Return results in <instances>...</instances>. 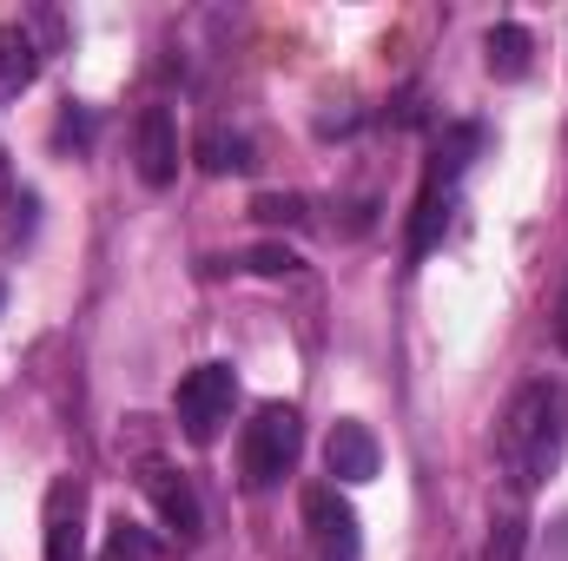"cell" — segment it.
Here are the masks:
<instances>
[{
    "instance_id": "1",
    "label": "cell",
    "mask_w": 568,
    "mask_h": 561,
    "mask_svg": "<svg viewBox=\"0 0 568 561\" xmlns=\"http://www.w3.org/2000/svg\"><path fill=\"white\" fill-rule=\"evenodd\" d=\"M568 456V384L562 377H529L516 384L509 410L496 422V462H503V482L509 496H536Z\"/></svg>"
},
{
    "instance_id": "2",
    "label": "cell",
    "mask_w": 568,
    "mask_h": 561,
    "mask_svg": "<svg viewBox=\"0 0 568 561\" xmlns=\"http://www.w3.org/2000/svg\"><path fill=\"white\" fill-rule=\"evenodd\" d=\"M297 442H304V417L291 404H258V417L245 422L239 436V476L245 489H278L297 462Z\"/></svg>"
},
{
    "instance_id": "3",
    "label": "cell",
    "mask_w": 568,
    "mask_h": 561,
    "mask_svg": "<svg viewBox=\"0 0 568 561\" xmlns=\"http://www.w3.org/2000/svg\"><path fill=\"white\" fill-rule=\"evenodd\" d=\"M232 410H239V370H232V364H199V370H185L179 390H172V417L185 429V442H199V449L225 436Z\"/></svg>"
},
{
    "instance_id": "4",
    "label": "cell",
    "mask_w": 568,
    "mask_h": 561,
    "mask_svg": "<svg viewBox=\"0 0 568 561\" xmlns=\"http://www.w3.org/2000/svg\"><path fill=\"white\" fill-rule=\"evenodd\" d=\"M304 522H311V555L317 561H364V536H357V509L324 482L304 489Z\"/></svg>"
},
{
    "instance_id": "5",
    "label": "cell",
    "mask_w": 568,
    "mask_h": 561,
    "mask_svg": "<svg viewBox=\"0 0 568 561\" xmlns=\"http://www.w3.org/2000/svg\"><path fill=\"white\" fill-rule=\"evenodd\" d=\"M40 542H47V561H87V482L80 476H60L47 489Z\"/></svg>"
},
{
    "instance_id": "6",
    "label": "cell",
    "mask_w": 568,
    "mask_h": 561,
    "mask_svg": "<svg viewBox=\"0 0 568 561\" xmlns=\"http://www.w3.org/2000/svg\"><path fill=\"white\" fill-rule=\"evenodd\" d=\"M140 489L152 496V509H159V522L179 536V542H192L199 529H205V509H199V489L179 476V469H165V462H145L140 469Z\"/></svg>"
},
{
    "instance_id": "7",
    "label": "cell",
    "mask_w": 568,
    "mask_h": 561,
    "mask_svg": "<svg viewBox=\"0 0 568 561\" xmlns=\"http://www.w3.org/2000/svg\"><path fill=\"white\" fill-rule=\"evenodd\" d=\"M133 165L152 192H165L179 178V120L165 106H145L140 126H133Z\"/></svg>"
},
{
    "instance_id": "8",
    "label": "cell",
    "mask_w": 568,
    "mask_h": 561,
    "mask_svg": "<svg viewBox=\"0 0 568 561\" xmlns=\"http://www.w3.org/2000/svg\"><path fill=\"white\" fill-rule=\"evenodd\" d=\"M324 469H331L344 489H357V482H377L384 449H377V436H371L364 422H337V429H331V442H324Z\"/></svg>"
},
{
    "instance_id": "9",
    "label": "cell",
    "mask_w": 568,
    "mask_h": 561,
    "mask_svg": "<svg viewBox=\"0 0 568 561\" xmlns=\"http://www.w3.org/2000/svg\"><path fill=\"white\" fill-rule=\"evenodd\" d=\"M33 80H40V47H33V33L20 20H7L0 27V106L20 100Z\"/></svg>"
},
{
    "instance_id": "10",
    "label": "cell",
    "mask_w": 568,
    "mask_h": 561,
    "mask_svg": "<svg viewBox=\"0 0 568 561\" xmlns=\"http://www.w3.org/2000/svg\"><path fill=\"white\" fill-rule=\"evenodd\" d=\"M529 60H536V40H529V27H516V20H496V27L483 33V67H489L496 80H523V73H529Z\"/></svg>"
},
{
    "instance_id": "11",
    "label": "cell",
    "mask_w": 568,
    "mask_h": 561,
    "mask_svg": "<svg viewBox=\"0 0 568 561\" xmlns=\"http://www.w3.org/2000/svg\"><path fill=\"white\" fill-rule=\"evenodd\" d=\"M192 159H199V172H212V178H232V172H252L258 165V152L245 133H225V126H205L199 145H192Z\"/></svg>"
},
{
    "instance_id": "12",
    "label": "cell",
    "mask_w": 568,
    "mask_h": 561,
    "mask_svg": "<svg viewBox=\"0 0 568 561\" xmlns=\"http://www.w3.org/2000/svg\"><path fill=\"white\" fill-rule=\"evenodd\" d=\"M443 225H449V185L429 178L424 198H417V218H410V258H429V252H436Z\"/></svg>"
},
{
    "instance_id": "13",
    "label": "cell",
    "mask_w": 568,
    "mask_h": 561,
    "mask_svg": "<svg viewBox=\"0 0 568 561\" xmlns=\"http://www.w3.org/2000/svg\"><path fill=\"white\" fill-rule=\"evenodd\" d=\"M476 145H483V126H449V133L436 140V165H429V178L456 192V178L469 172V159H476Z\"/></svg>"
},
{
    "instance_id": "14",
    "label": "cell",
    "mask_w": 568,
    "mask_h": 561,
    "mask_svg": "<svg viewBox=\"0 0 568 561\" xmlns=\"http://www.w3.org/2000/svg\"><path fill=\"white\" fill-rule=\"evenodd\" d=\"M252 218L272 225V232H304L311 225V198L304 192H258L252 198Z\"/></svg>"
},
{
    "instance_id": "15",
    "label": "cell",
    "mask_w": 568,
    "mask_h": 561,
    "mask_svg": "<svg viewBox=\"0 0 568 561\" xmlns=\"http://www.w3.org/2000/svg\"><path fill=\"white\" fill-rule=\"evenodd\" d=\"M100 561H159V542L145 536L140 522H126V516H120V522L106 529V549H100Z\"/></svg>"
},
{
    "instance_id": "16",
    "label": "cell",
    "mask_w": 568,
    "mask_h": 561,
    "mask_svg": "<svg viewBox=\"0 0 568 561\" xmlns=\"http://www.w3.org/2000/svg\"><path fill=\"white\" fill-rule=\"evenodd\" d=\"M523 542H529V522H523V509H509V516H496V529L483 542V561H523Z\"/></svg>"
},
{
    "instance_id": "17",
    "label": "cell",
    "mask_w": 568,
    "mask_h": 561,
    "mask_svg": "<svg viewBox=\"0 0 568 561\" xmlns=\"http://www.w3.org/2000/svg\"><path fill=\"white\" fill-rule=\"evenodd\" d=\"M239 265L258 272V278H297V272H304V258H297L291 245H258V252H245Z\"/></svg>"
},
{
    "instance_id": "18",
    "label": "cell",
    "mask_w": 568,
    "mask_h": 561,
    "mask_svg": "<svg viewBox=\"0 0 568 561\" xmlns=\"http://www.w3.org/2000/svg\"><path fill=\"white\" fill-rule=\"evenodd\" d=\"M87 145V113H67V120H60V145Z\"/></svg>"
},
{
    "instance_id": "19",
    "label": "cell",
    "mask_w": 568,
    "mask_h": 561,
    "mask_svg": "<svg viewBox=\"0 0 568 561\" xmlns=\"http://www.w3.org/2000/svg\"><path fill=\"white\" fill-rule=\"evenodd\" d=\"M556 344L568 350V290H562V304H556Z\"/></svg>"
},
{
    "instance_id": "20",
    "label": "cell",
    "mask_w": 568,
    "mask_h": 561,
    "mask_svg": "<svg viewBox=\"0 0 568 561\" xmlns=\"http://www.w3.org/2000/svg\"><path fill=\"white\" fill-rule=\"evenodd\" d=\"M7 192H13V159L0 152V198H7Z\"/></svg>"
},
{
    "instance_id": "21",
    "label": "cell",
    "mask_w": 568,
    "mask_h": 561,
    "mask_svg": "<svg viewBox=\"0 0 568 561\" xmlns=\"http://www.w3.org/2000/svg\"><path fill=\"white\" fill-rule=\"evenodd\" d=\"M0 304H7V284H0Z\"/></svg>"
}]
</instances>
